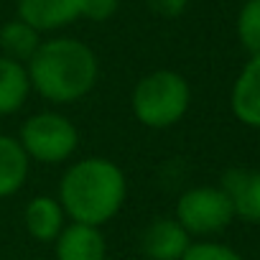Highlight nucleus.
I'll return each instance as SVG.
<instances>
[{
	"label": "nucleus",
	"mask_w": 260,
	"mask_h": 260,
	"mask_svg": "<svg viewBox=\"0 0 260 260\" xmlns=\"http://www.w3.org/2000/svg\"><path fill=\"white\" fill-rule=\"evenodd\" d=\"M120 8V0H79V16L94 23L110 21Z\"/></svg>",
	"instance_id": "f3484780"
},
{
	"label": "nucleus",
	"mask_w": 260,
	"mask_h": 260,
	"mask_svg": "<svg viewBox=\"0 0 260 260\" xmlns=\"http://www.w3.org/2000/svg\"><path fill=\"white\" fill-rule=\"evenodd\" d=\"M230 110L237 122L260 130V54H252L237 72L230 89Z\"/></svg>",
	"instance_id": "423d86ee"
},
{
	"label": "nucleus",
	"mask_w": 260,
	"mask_h": 260,
	"mask_svg": "<svg viewBox=\"0 0 260 260\" xmlns=\"http://www.w3.org/2000/svg\"><path fill=\"white\" fill-rule=\"evenodd\" d=\"M146 6L158 18H179L186 13L189 0H146Z\"/></svg>",
	"instance_id": "a211bd4d"
},
{
	"label": "nucleus",
	"mask_w": 260,
	"mask_h": 260,
	"mask_svg": "<svg viewBox=\"0 0 260 260\" xmlns=\"http://www.w3.org/2000/svg\"><path fill=\"white\" fill-rule=\"evenodd\" d=\"M191 107V87L184 74L174 69H156L141 77L130 92L133 117L151 127L166 130L186 117Z\"/></svg>",
	"instance_id": "7ed1b4c3"
},
{
	"label": "nucleus",
	"mask_w": 260,
	"mask_h": 260,
	"mask_svg": "<svg viewBox=\"0 0 260 260\" xmlns=\"http://www.w3.org/2000/svg\"><path fill=\"white\" fill-rule=\"evenodd\" d=\"M191 235L176 222V217H156L141 232V252L148 260H181Z\"/></svg>",
	"instance_id": "0eeeda50"
},
{
	"label": "nucleus",
	"mask_w": 260,
	"mask_h": 260,
	"mask_svg": "<svg viewBox=\"0 0 260 260\" xmlns=\"http://www.w3.org/2000/svg\"><path fill=\"white\" fill-rule=\"evenodd\" d=\"M56 260H105L107 242L100 227L72 222L54 240Z\"/></svg>",
	"instance_id": "1a4fd4ad"
},
{
	"label": "nucleus",
	"mask_w": 260,
	"mask_h": 260,
	"mask_svg": "<svg viewBox=\"0 0 260 260\" xmlns=\"http://www.w3.org/2000/svg\"><path fill=\"white\" fill-rule=\"evenodd\" d=\"M18 141L31 161L44 166H56L77 153L79 130L67 115L36 112L21 125Z\"/></svg>",
	"instance_id": "20e7f679"
},
{
	"label": "nucleus",
	"mask_w": 260,
	"mask_h": 260,
	"mask_svg": "<svg viewBox=\"0 0 260 260\" xmlns=\"http://www.w3.org/2000/svg\"><path fill=\"white\" fill-rule=\"evenodd\" d=\"M181 260H245L235 247L217 240H197L186 247Z\"/></svg>",
	"instance_id": "dca6fc26"
},
{
	"label": "nucleus",
	"mask_w": 260,
	"mask_h": 260,
	"mask_svg": "<svg viewBox=\"0 0 260 260\" xmlns=\"http://www.w3.org/2000/svg\"><path fill=\"white\" fill-rule=\"evenodd\" d=\"M31 171V158L21 141L0 133V199H8L26 186Z\"/></svg>",
	"instance_id": "f8f14e48"
},
{
	"label": "nucleus",
	"mask_w": 260,
	"mask_h": 260,
	"mask_svg": "<svg viewBox=\"0 0 260 260\" xmlns=\"http://www.w3.org/2000/svg\"><path fill=\"white\" fill-rule=\"evenodd\" d=\"M39 46H41V34L21 18H13L0 28V51L13 61L28 64V59L36 54Z\"/></svg>",
	"instance_id": "4468645a"
},
{
	"label": "nucleus",
	"mask_w": 260,
	"mask_h": 260,
	"mask_svg": "<svg viewBox=\"0 0 260 260\" xmlns=\"http://www.w3.org/2000/svg\"><path fill=\"white\" fill-rule=\"evenodd\" d=\"M18 18L39 34L59 31L79 21V0H18Z\"/></svg>",
	"instance_id": "9d476101"
},
{
	"label": "nucleus",
	"mask_w": 260,
	"mask_h": 260,
	"mask_svg": "<svg viewBox=\"0 0 260 260\" xmlns=\"http://www.w3.org/2000/svg\"><path fill=\"white\" fill-rule=\"evenodd\" d=\"M176 222L191 237H214L235 222L232 204L222 186H194L176 199Z\"/></svg>",
	"instance_id": "39448f33"
},
{
	"label": "nucleus",
	"mask_w": 260,
	"mask_h": 260,
	"mask_svg": "<svg viewBox=\"0 0 260 260\" xmlns=\"http://www.w3.org/2000/svg\"><path fill=\"white\" fill-rule=\"evenodd\" d=\"M31 94L28 69L21 61L0 56V117L18 112Z\"/></svg>",
	"instance_id": "ddd939ff"
},
{
	"label": "nucleus",
	"mask_w": 260,
	"mask_h": 260,
	"mask_svg": "<svg viewBox=\"0 0 260 260\" xmlns=\"http://www.w3.org/2000/svg\"><path fill=\"white\" fill-rule=\"evenodd\" d=\"M26 69L31 89L54 105H72L84 100L100 79L97 54L84 41L69 36L41 41Z\"/></svg>",
	"instance_id": "f257e3e1"
},
{
	"label": "nucleus",
	"mask_w": 260,
	"mask_h": 260,
	"mask_svg": "<svg viewBox=\"0 0 260 260\" xmlns=\"http://www.w3.org/2000/svg\"><path fill=\"white\" fill-rule=\"evenodd\" d=\"M227 194L235 219L260 224V171L257 169H227L219 181Z\"/></svg>",
	"instance_id": "6e6552de"
},
{
	"label": "nucleus",
	"mask_w": 260,
	"mask_h": 260,
	"mask_svg": "<svg viewBox=\"0 0 260 260\" xmlns=\"http://www.w3.org/2000/svg\"><path fill=\"white\" fill-rule=\"evenodd\" d=\"M235 31H237V41L250 56L260 54V0H245L242 3Z\"/></svg>",
	"instance_id": "2eb2a0df"
},
{
	"label": "nucleus",
	"mask_w": 260,
	"mask_h": 260,
	"mask_svg": "<svg viewBox=\"0 0 260 260\" xmlns=\"http://www.w3.org/2000/svg\"><path fill=\"white\" fill-rule=\"evenodd\" d=\"M127 179L122 169L102 156L74 161L59 181V204L72 222L102 227L125 204Z\"/></svg>",
	"instance_id": "f03ea898"
},
{
	"label": "nucleus",
	"mask_w": 260,
	"mask_h": 260,
	"mask_svg": "<svg viewBox=\"0 0 260 260\" xmlns=\"http://www.w3.org/2000/svg\"><path fill=\"white\" fill-rule=\"evenodd\" d=\"M23 224H26V232L34 240L54 242L59 237V232L67 227V214H64V207L59 204V199L44 194V197H34L26 204Z\"/></svg>",
	"instance_id": "9b49d317"
}]
</instances>
